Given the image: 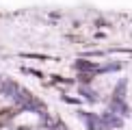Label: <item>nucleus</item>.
Here are the masks:
<instances>
[{
    "label": "nucleus",
    "instance_id": "obj_1",
    "mask_svg": "<svg viewBox=\"0 0 132 130\" xmlns=\"http://www.w3.org/2000/svg\"><path fill=\"white\" fill-rule=\"evenodd\" d=\"M78 117L87 124L89 130H108L106 124H104L102 115H95V113H78Z\"/></svg>",
    "mask_w": 132,
    "mask_h": 130
},
{
    "label": "nucleus",
    "instance_id": "obj_2",
    "mask_svg": "<svg viewBox=\"0 0 132 130\" xmlns=\"http://www.w3.org/2000/svg\"><path fill=\"white\" fill-rule=\"evenodd\" d=\"M108 113H113V115H128V106H126L123 100H113L111 106H108Z\"/></svg>",
    "mask_w": 132,
    "mask_h": 130
},
{
    "label": "nucleus",
    "instance_id": "obj_3",
    "mask_svg": "<svg viewBox=\"0 0 132 130\" xmlns=\"http://www.w3.org/2000/svg\"><path fill=\"white\" fill-rule=\"evenodd\" d=\"M102 119H104V124H106V128H119V126L123 124V121H121V117L113 115V113H104Z\"/></svg>",
    "mask_w": 132,
    "mask_h": 130
},
{
    "label": "nucleus",
    "instance_id": "obj_4",
    "mask_svg": "<svg viewBox=\"0 0 132 130\" xmlns=\"http://www.w3.org/2000/svg\"><path fill=\"white\" fill-rule=\"evenodd\" d=\"M76 67H78L80 72H89V74L100 72V65H95V63H91V61H78V63H76Z\"/></svg>",
    "mask_w": 132,
    "mask_h": 130
},
{
    "label": "nucleus",
    "instance_id": "obj_5",
    "mask_svg": "<svg viewBox=\"0 0 132 130\" xmlns=\"http://www.w3.org/2000/svg\"><path fill=\"white\" fill-rule=\"evenodd\" d=\"M126 93V80H121V83L117 85V89H115V100H123V95Z\"/></svg>",
    "mask_w": 132,
    "mask_h": 130
}]
</instances>
